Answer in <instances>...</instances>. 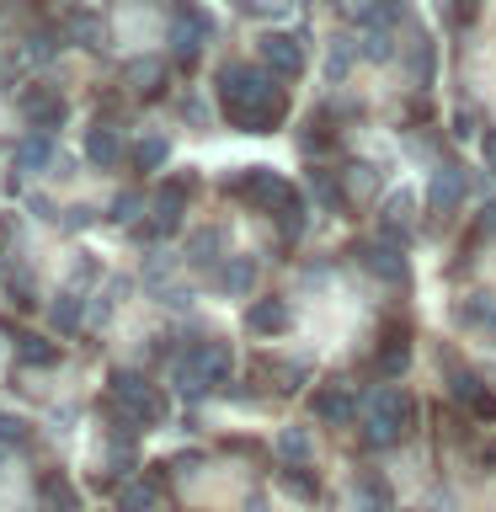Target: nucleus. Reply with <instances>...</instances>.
<instances>
[{"label": "nucleus", "mask_w": 496, "mask_h": 512, "mask_svg": "<svg viewBox=\"0 0 496 512\" xmlns=\"http://www.w3.org/2000/svg\"><path fill=\"white\" fill-rule=\"evenodd\" d=\"M219 112L240 134H278L288 123V80H278L267 64H219Z\"/></svg>", "instance_id": "f257e3e1"}, {"label": "nucleus", "mask_w": 496, "mask_h": 512, "mask_svg": "<svg viewBox=\"0 0 496 512\" xmlns=\"http://www.w3.org/2000/svg\"><path fill=\"white\" fill-rule=\"evenodd\" d=\"M107 416H112V427H118V448H128L134 432H155L166 422L171 406L139 368H112L107 374Z\"/></svg>", "instance_id": "f03ea898"}, {"label": "nucleus", "mask_w": 496, "mask_h": 512, "mask_svg": "<svg viewBox=\"0 0 496 512\" xmlns=\"http://www.w3.org/2000/svg\"><path fill=\"white\" fill-rule=\"evenodd\" d=\"M176 390H182L187 400H208L214 390H224L235 374V347L219 342V336H203V342H192L182 358H176Z\"/></svg>", "instance_id": "7ed1b4c3"}, {"label": "nucleus", "mask_w": 496, "mask_h": 512, "mask_svg": "<svg viewBox=\"0 0 496 512\" xmlns=\"http://www.w3.org/2000/svg\"><path fill=\"white\" fill-rule=\"evenodd\" d=\"M416 427V400L406 390H395V384H384V390H374V400H368L363 411V443L368 448H395L406 443Z\"/></svg>", "instance_id": "20e7f679"}, {"label": "nucleus", "mask_w": 496, "mask_h": 512, "mask_svg": "<svg viewBox=\"0 0 496 512\" xmlns=\"http://www.w3.org/2000/svg\"><path fill=\"white\" fill-rule=\"evenodd\" d=\"M219 192H224V198H235V203H246V208H256V214H278V208L294 198V182L278 176L272 166H246V171L224 176Z\"/></svg>", "instance_id": "39448f33"}, {"label": "nucleus", "mask_w": 496, "mask_h": 512, "mask_svg": "<svg viewBox=\"0 0 496 512\" xmlns=\"http://www.w3.org/2000/svg\"><path fill=\"white\" fill-rule=\"evenodd\" d=\"M443 374H448V379H443V384H448V400H454V406L470 416V422H496V390L475 374V368H464L454 352H448V358H443Z\"/></svg>", "instance_id": "423d86ee"}, {"label": "nucleus", "mask_w": 496, "mask_h": 512, "mask_svg": "<svg viewBox=\"0 0 496 512\" xmlns=\"http://www.w3.org/2000/svg\"><path fill=\"white\" fill-rule=\"evenodd\" d=\"M192 192H198V176H192V171H176V176H166V182L155 187V203H150V214H155V219H150V235H155V240L171 235L176 224H182Z\"/></svg>", "instance_id": "0eeeda50"}, {"label": "nucleus", "mask_w": 496, "mask_h": 512, "mask_svg": "<svg viewBox=\"0 0 496 512\" xmlns=\"http://www.w3.org/2000/svg\"><path fill=\"white\" fill-rule=\"evenodd\" d=\"M214 38V22H208V16L198 11V6H176L171 11V54H176V64H198V54H203V43Z\"/></svg>", "instance_id": "6e6552de"}, {"label": "nucleus", "mask_w": 496, "mask_h": 512, "mask_svg": "<svg viewBox=\"0 0 496 512\" xmlns=\"http://www.w3.org/2000/svg\"><path fill=\"white\" fill-rule=\"evenodd\" d=\"M411 368V326L406 320H390V326L379 331V347L374 358H368V374L374 379H400Z\"/></svg>", "instance_id": "1a4fd4ad"}, {"label": "nucleus", "mask_w": 496, "mask_h": 512, "mask_svg": "<svg viewBox=\"0 0 496 512\" xmlns=\"http://www.w3.org/2000/svg\"><path fill=\"white\" fill-rule=\"evenodd\" d=\"M16 107H22L32 134H59L64 118H70V102H64L59 91H48V86H27L22 96H16Z\"/></svg>", "instance_id": "9d476101"}, {"label": "nucleus", "mask_w": 496, "mask_h": 512, "mask_svg": "<svg viewBox=\"0 0 496 512\" xmlns=\"http://www.w3.org/2000/svg\"><path fill=\"white\" fill-rule=\"evenodd\" d=\"M310 416L320 427H352V422H358V395H352L347 384H315Z\"/></svg>", "instance_id": "9b49d317"}, {"label": "nucleus", "mask_w": 496, "mask_h": 512, "mask_svg": "<svg viewBox=\"0 0 496 512\" xmlns=\"http://www.w3.org/2000/svg\"><path fill=\"white\" fill-rule=\"evenodd\" d=\"M464 192H470V182H464V171L454 166V160H443V166L432 171V182H427V214L454 219V214H459V203H464Z\"/></svg>", "instance_id": "f8f14e48"}, {"label": "nucleus", "mask_w": 496, "mask_h": 512, "mask_svg": "<svg viewBox=\"0 0 496 512\" xmlns=\"http://www.w3.org/2000/svg\"><path fill=\"white\" fill-rule=\"evenodd\" d=\"M256 48H262V64L278 80H299L304 75V43L294 38V32H262Z\"/></svg>", "instance_id": "ddd939ff"}, {"label": "nucleus", "mask_w": 496, "mask_h": 512, "mask_svg": "<svg viewBox=\"0 0 496 512\" xmlns=\"http://www.w3.org/2000/svg\"><path fill=\"white\" fill-rule=\"evenodd\" d=\"M352 256H358V267H368L374 278L384 283H406L411 272H406V256H400L395 240H363V246H352Z\"/></svg>", "instance_id": "4468645a"}, {"label": "nucleus", "mask_w": 496, "mask_h": 512, "mask_svg": "<svg viewBox=\"0 0 496 512\" xmlns=\"http://www.w3.org/2000/svg\"><path fill=\"white\" fill-rule=\"evenodd\" d=\"M160 496H166V464H150L139 480H128L118 491V512H155Z\"/></svg>", "instance_id": "2eb2a0df"}, {"label": "nucleus", "mask_w": 496, "mask_h": 512, "mask_svg": "<svg viewBox=\"0 0 496 512\" xmlns=\"http://www.w3.org/2000/svg\"><path fill=\"white\" fill-rule=\"evenodd\" d=\"M246 331L251 336H283L294 331V304L288 299H256L246 310Z\"/></svg>", "instance_id": "dca6fc26"}, {"label": "nucleus", "mask_w": 496, "mask_h": 512, "mask_svg": "<svg viewBox=\"0 0 496 512\" xmlns=\"http://www.w3.org/2000/svg\"><path fill=\"white\" fill-rule=\"evenodd\" d=\"M123 155H128V150H123V134H118V123L96 118V123L86 128V160H91V166H102V171H112Z\"/></svg>", "instance_id": "f3484780"}, {"label": "nucleus", "mask_w": 496, "mask_h": 512, "mask_svg": "<svg viewBox=\"0 0 496 512\" xmlns=\"http://www.w3.org/2000/svg\"><path fill=\"white\" fill-rule=\"evenodd\" d=\"M208 283H214V294H224V299L251 294V283H256V256H224Z\"/></svg>", "instance_id": "a211bd4d"}, {"label": "nucleus", "mask_w": 496, "mask_h": 512, "mask_svg": "<svg viewBox=\"0 0 496 512\" xmlns=\"http://www.w3.org/2000/svg\"><path fill=\"white\" fill-rule=\"evenodd\" d=\"M411 208H416V198H411L406 187L384 198V214H379V224H384V240H395V246H406V235H411Z\"/></svg>", "instance_id": "6ab92c4d"}, {"label": "nucleus", "mask_w": 496, "mask_h": 512, "mask_svg": "<svg viewBox=\"0 0 496 512\" xmlns=\"http://www.w3.org/2000/svg\"><path fill=\"white\" fill-rule=\"evenodd\" d=\"M16 363L22 368H54L59 363V342H48V336H38V331H16Z\"/></svg>", "instance_id": "aec40b11"}, {"label": "nucleus", "mask_w": 496, "mask_h": 512, "mask_svg": "<svg viewBox=\"0 0 496 512\" xmlns=\"http://www.w3.org/2000/svg\"><path fill=\"white\" fill-rule=\"evenodd\" d=\"M123 80H128V91H134V96L155 102V96L166 91V64H160V59H139V64H128V70H123Z\"/></svg>", "instance_id": "412c9836"}, {"label": "nucleus", "mask_w": 496, "mask_h": 512, "mask_svg": "<svg viewBox=\"0 0 496 512\" xmlns=\"http://www.w3.org/2000/svg\"><path fill=\"white\" fill-rule=\"evenodd\" d=\"M16 166H22V171H48V166H59L54 134H27L22 144H16Z\"/></svg>", "instance_id": "4be33fe9"}, {"label": "nucleus", "mask_w": 496, "mask_h": 512, "mask_svg": "<svg viewBox=\"0 0 496 512\" xmlns=\"http://www.w3.org/2000/svg\"><path fill=\"white\" fill-rule=\"evenodd\" d=\"M454 315H459V326L496 336V294H470V299H459Z\"/></svg>", "instance_id": "5701e85b"}, {"label": "nucleus", "mask_w": 496, "mask_h": 512, "mask_svg": "<svg viewBox=\"0 0 496 512\" xmlns=\"http://www.w3.org/2000/svg\"><path fill=\"white\" fill-rule=\"evenodd\" d=\"M219 256H224V230L203 224V230L187 235V262L192 267H219Z\"/></svg>", "instance_id": "b1692460"}, {"label": "nucleus", "mask_w": 496, "mask_h": 512, "mask_svg": "<svg viewBox=\"0 0 496 512\" xmlns=\"http://www.w3.org/2000/svg\"><path fill=\"white\" fill-rule=\"evenodd\" d=\"M310 198L326 208V214H347V192L336 182V171H326V166H310Z\"/></svg>", "instance_id": "393cba45"}, {"label": "nucleus", "mask_w": 496, "mask_h": 512, "mask_svg": "<svg viewBox=\"0 0 496 512\" xmlns=\"http://www.w3.org/2000/svg\"><path fill=\"white\" fill-rule=\"evenodd\" d=\"M278 486L294 496V502H320V475L310 464H283L278 470Z\"/></svg>", "instance_id": "a878e982"}, {"label": "nucleus", "mask_w": 496, "mask_h": 512, "mask_svg": "<svg viewBox=\"0 0 496 512\" xmlns=\"http://www.w3.org/2000/svg\"><path fill=\"white\" fill-rule=\"evenodd\" d=\"M64 32L80 43V48H107V22L96 11H70V22H64Z\"/></svg>", "instance_id": "bb28decb"}, {"label": "nucleus", "mask_w": 496, "mask_h": 512, "mask_svg": "<svg viewBox=\"0 0 496 512\" xmlns=\"http://www.w3.org/2000/svg\"><path fill=\"white\" fill-rule=\"evenodd\" d=\"M171 160V139L166 134H144L139 144H134V166L139 171H160Z\"/></svg>", "instance_id": "cd10ccee"}, {"label": "nucleus", "mask_w": 496, "mask_h": 512, "mask_svg": "<svg viewBox=\"0 0 496 512\" xmlns=\"http://www.w3.org/2000/svg\"><path fill=\"white\" fill-rule=\"evenodd\" d=\"M363 59H374V64L395 59V32L384 22H363Z\"/></svg>", "instance_id": "c85d7f7f"}, {"label": "nucleus", "mask_w": 496, "mask_h": 512, "mask_svg": "<svg viewBox=\"0 0 496 512\" xmlns=\"http://www.w3.org/2000/svg\"><path fill=\"white\" fill-rule=\"evenodd\" d=\"M38 496H43L48 512H75V486L64 475H43L38 480Z\"/></svg>", "instance_id": "c756f323"}, {"label": "nucleus", "mask_w": 496, "mask_h": 512, "mask_svg": "<svg viewBox=\"0 0 496 512\" xmlns=\"http://www.w3.org/2000/svg\"><path fill=\"white\" fill-rule=\"evenodd\" d=\"M310 454H315V443H310V432H304V427L278 432V459L283 464H310Z\"/></svg>", "instance_id": "7c9ffc66"}, {"label": "nucleus", "mask_w": 496, "mask_h": 512, "mask_svg": "<svg viewBox=\"0 0 496 512\" xmlns=\"http://www.w3.org/2000/svg\"><path fill=\"white\" fill-rule=\"evenodd\" d=\"M358 502H363L358 512H395L390 507V486H384L379 475H368V470L358 475Z\"/></svg>", "instance_id": "2f4dec72"}, {"label": "nucleus", "mask_w": 496, "mask_h": 512, "mask_svg": "<svg viewBox=\"0 0 496 512\" xmlns=\"http://www.w3.org/2000/svg\"><path fill=\"white\" fill-rule=\"evenodd\" d=\"M64 38H70V32H64V27H38V32H32V38H27V59H54L59 54V48H64Z\"/></svg>", "instance_id": "473e14b6"}, {"label": "nucleus", "mask_w": 496, "mask_h": 512, "mask_svg": "<svg viewBox=\"0 0 496 512\" xmlns=\"http://www.w3.org/2000/svg\"><path fill=\"white\" fill-rule=\"evenodd\" d=\"M32 443V422H22V416H11V411H0V448L6 454H16V448H27Z\"/></svg>", "instance_id": "72a5a7b5"}, {"label": "nucleus", "mask_w": 496, "mask_h": 512, "mask_svg": "<svg viewBox=\"0 0 496 512\" xmlns=\"http://www.w3.org/2000/svg\"><path fill=\"white\" fill-rule=\"evenodd\" d=\"M48 315H54V326H59L64 336H70V331L80 326V288H64V294L54 299V310H48Z\"/></svg>", "instance_id": "f704fd0d"}, {"label": "nucleus", "mask_w": 496, "mask_h": 512, "mask_svg": "<svg viewBox=\"0 0 496 512\" xmlns=\"http://www.w3.org/2000/svg\"><path fill=\"white\" fill-rule=\"evenodd\" d=\"M272 219H278V235H283V240H299V235H304V198L294 192V198H288Z\"/></svg>", "instance_id": "c9c22d12"}, {"label": "nucleus", "mask_w": 496, "mask_h": 512, "mask_svg": "<svg viewBox=\"0 0 496 512\" xmlns=\"http://www.w3.org/2000/svg\"><path fill=\"white\" fill-rule=\"evenodd\" d=\"M139 208H144V198H139V192H118V198H112V224H128V219H134L139 214Z\"/></svg>", "instance_id": "e433bc0d"}, {"label": "nucleus", "mask_w": 496, "mask_h": 512, "mask_svg": "<svg viewBox=\"0 0 496 512\" xmlns=\"http://www.w3.org/2000/svg\"><path fill=\"white\" fill-rule=\"evenodd\" d=\"M416 80H432V38H416Z\"/></svg>", "instance_id": "4c0bfd02"}, {"label": "nucleus", "mask_w": 496, "mask_h": 512, "mask_svg": "<svg viewBox=\"0 0 496 512\" xmlns=\"http://www.w3.org/2000/svg\"><path fill=\"white\" fill-rule=\"evenodd\" d=\"M480 160H486V171H496V128H480Z\"/></svg>", "instance_id": "58836bf2"}, {"label": "nucleus", "mask_w": 496, "mask_h": 512, "mask_svg": "<svg viewBox=\"0 0 496 512\" xmlns=\"http://www.w3.org/2000/svg\"><path fill=\"white\" fill-rule=\"evenodd\" d=\"M480 235H496V198L480 208Z\"/></svg>", "instance_id": "ea45409f"}, {"label": "nucleus", "mask_w": 496, "mask_h": 512, "mask_svg": "<svg viewBox=\"0 0 496 512\" xmlns=\"http://www.w3.org/2000/svg\"><path fill=\"white\" fill-rule=\"evenodd\" d=\"M454 16H459V22H470V16H475V0H454Z\"/></svg>", "instance_id": "a19ab883"}, {"label": "nucleus", "mask_w": 496, "mask_h": 512, "mask_svg": "<svg viewBox=\"0 0 496 512\" xmlns=\"http://www.w3.org/2000/svg\"><path fill=\"white\" fill-rule=\"evenodd\" d=\"M6 240H11V219H0V262H6Z\"/></svg>", "instance_id": "79ce46f5"}, {"label": "nucleus", "mask_w": 496, "mask_h": 512, "mask_svg": "<svg viewBox=\"0 0 496 512\" xmlns=\"http://www.w3.org/2000/svg\"><path fill=\"white\" fill-rule=\"evenodd\" d=\"M246 512H262V496H246Z\"/></svg>", "instance_id": "37998d69"}, {"label": "nucleus", "mask_w": 496, "mask_h": 512, "mask_svg": "<svg viewBox=\"0 0 496 512\" xmlns=\"http://www.w3.org/2000/svg\"><path fill=\"white\" fill-rule=\"evenodd\" d=\"M6 459H11V454H6V448H0V464H6Z\"/></svg>", "instance_id": "c03bdc74"}]
</instances>
